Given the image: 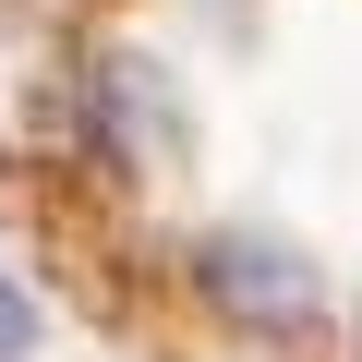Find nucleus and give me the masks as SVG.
<instances>
[{"label":"nucleus","instance_id":"7ed1b4c3","mask_svg":"<svg viewBox=\"0 0 362 362\" xmlns=\"http://www.w3.org/2000/svg\"><path fill=\"white\" fill-rule=\"evenodd\" d=\"M350 350H362V314H350Z\"/></svg>","mask_w":362,"mask_h":362},{"label":"nucleus","instance_id":"f03ea898","mask_svg":"<svg viewBox=\"0 0 362 362\" xmlns=\"http://www.w3.org/2000/svg\"><path fill=\"white\" fill-rule=\"evenodd\" d=\"M37 338H49V314H37V290L0 266V362H37Z\"/></svg>","mask_w":362,"mask_h":362},{"label":"nucleus","instance_id":"f257e3e1","mask_svg":"<svg viewBox=\"0 0 362 362\" xmlns=\"http://www.w3.org/2000/svg\"><path fill=\"white\" fill-rule=\"evenodd\" d=\"M194 290H206L230 326H254V338H314V326H326V278H314V254L278 242V230H206V242H194Z\"/></svg>","mask_w":362,"mask_h":362}]
</instances>
